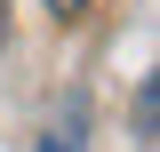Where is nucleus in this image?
Here are the masks:
<instances>
[{
    "mask_svg": "<svg viewBox=\"0 0 160 152\" xmlns=\"http://www.w3.org/2000/svg\"><path fill=\"white\" fill-rule=\"evenodd\" d=\"M48 8H56V16H80V8H88V0H48Z\"/></svg>",
    "mask_w": 160,
    "mask_h": 152,
    "instance_id": "obj_2",
    "label": "nucleus"
},
{
    "mask_svg": "<svg viewBox=\"0 0 160 152\" xmlns=\"http://www.w3.org/2000/svg\"><path fill=\"white\" fill-rule=\"evenodd\" d=\"M40 152H80V104L64 112V128H48V136H40Z\"/></svg>",
    "mask_w": 160,
    "mask_h": 152,
    "instance_id": "obj_1",
    "label": "nucleus"
}]
</instances>
